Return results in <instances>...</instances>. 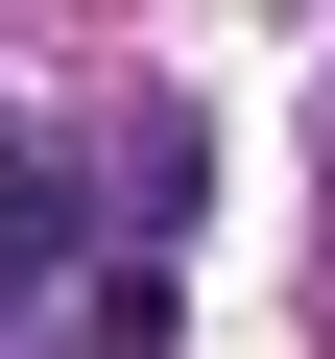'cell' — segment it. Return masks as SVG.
I'll list each match as a JSON object with an SVG mask.
<instances>
[{
    "mask_svg": "<svg viewBox=\"0 0 335 359\" xmlns=\"http://www.w3.org/2000/svg\"><path fill=\"white\" fill-rule=\"evenodd\" d=\"M72 216H96L72 168H48V144H0V335H25V311L72 287Z\"/></svg>",
    "mask_w": 335,
    "mask_h": 359,
    "instance_id": "1",
    "label": "cell"
}]
</instances>
